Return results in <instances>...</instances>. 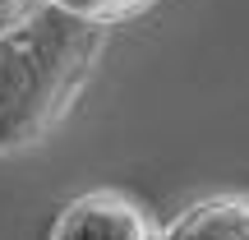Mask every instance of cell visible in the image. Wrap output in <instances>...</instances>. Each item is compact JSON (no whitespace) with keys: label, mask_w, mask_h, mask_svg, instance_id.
I'll return each mask as SVG.
<instances>
[{"label":"cell","mask_w":249,"mask_h":240,"mask_svg":"<svg viewBox=\"0 0 249 240\" xmlns=\"http://www.w3.org/2000/svg\"><path fill=\"white\" fill-rule=\"evenodd\" d=\"M157 0H51V9L79 18V23L107 28V23H124V18H139L143 9H152Z\"/></svg>","instance_id":"277c9868"},{"label":"cell","mask_w":249,"mask_h":240,"mask_svg":"<svg viewBox=\"0 0 249 240\" xmlns=\"http://www.w3.org/2000/svg\"><path fill=\"white\" fill-rule=\"evenodd\" d=\"M51 240H157L148 213L124 189H88L55 217Z\"/></svg>","instance_id":"7a4b0ae2"},{"label":"cell","mask_w":249,"mask_h":240,"mask_svg":"<svg viewBox=\"0 0 249 240\" xmlns=\"http://www.w3.org/2000/svg\"><path fill=\"white\" fill-rule=\"evenodd\" d=\"M157 240H249V194L198 199Z\"/></svg>","instance_id":"3957f363"},{"label":"cell","mask_w":249,"mask_h":240,"mask_svg":"<svg viewBox=\"0 0 249 240\" xmlns=\"http://www.w3.org/2000/svg\"><path fill=\"white\" fill-rule=\"evenodd\" d=\"M28 14H33V0H0V33L18 28Z\"/></svg>","instance_id":"5b68a950"},{"label":"cell","mask_w":249,"mask_h":240,"mask_svg":"<svg viewBox=\"0 0 249 240\" xmlns=\"http://www.w3.org/2000/svg\"><path fill=\"white\" fill-rule=\"evenodd\" d=\"M102 55V28L60 9L28 14L0 33V157L42 143L74 97L83 92Z\"/></svg>","instance_id":"6da1fadb"}]
</instances>
